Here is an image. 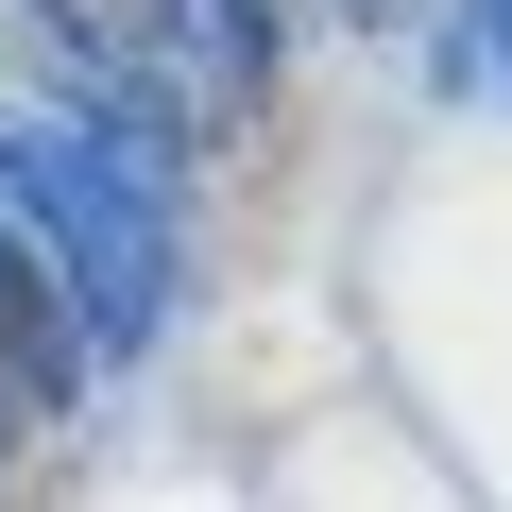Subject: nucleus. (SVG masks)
I'll list each match as a JSON object with an SVG mask.
<instances>
[{
    "mask_svg": "<svg viewBox=\"0 0 512 512\" xmlns=\"http://www.w3.org/2000/svg\"><path fill=\"white\" fill-rule=\"evenodd\" d=\"M0 205L35 222L52 291H86V325H103V342H154V308H171V222H154V188L120 171V137L0 120Z\"/></svg>",
    "mask_w": 512,
    "mask_h": 512,
    "instance_id": "nucleus-1",
    "label": "nucleus"
},
{
    "mask_svg": "<svg viewBox=\"0 0 512 512\" xmlns=\"http://www.w3.org/2000/svg\"><path fill=\"white\" fill-rule=\"evenodd\" d=\"M69 69L137 120V154H188L205 120L256 103V0H35Z\"/></svg>",
    "mask_w": 512,
    "mask_h": 512,
    "instance_id": "nucleus-2",
    "label": "nucleus"
},
{
    "mask_svg": "<svg viewBox=\"0 0 512 512\" xmlns=\"http://www.w3.org/2000/svg\"><path fill=\"white\" fill-rule=\"evenodd\" d=\"M0 359H18L35 393L69 376V291H52V256H18V239H0Z\"/></svg>",
    "mask_w": 512,
    "mask_h": 512,
    "instance_id": "nucleus-3",
    "label": "nucleus"
},
{
    "mask_svg": "<svg viewBox=\"0 0 512 512\" xmlns=\"http://www.w3.org/2000/svg\"><path fill=\"white\" fill-rule=\"evenodd\" d=\"M478 18H495V69H512V0H478Z\"/></svg>",
    "mask_w": 512,
    "mask_h": 512,
    "instance_id": "nucleus-4",
    "label": "nucleus"
}]
</instances>
